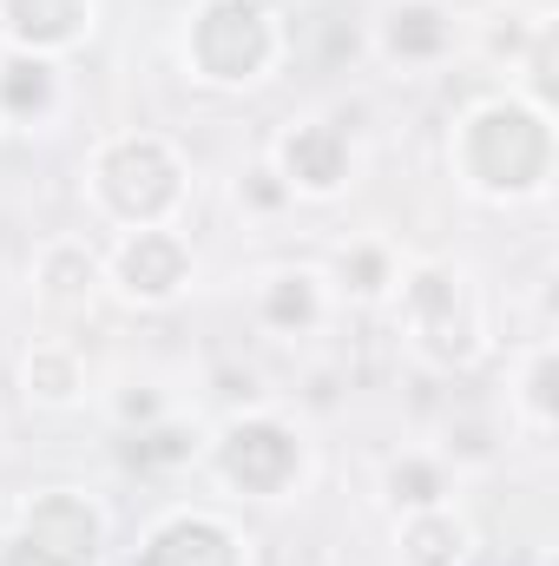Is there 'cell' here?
Returning <instances> with one entry per match:
<instances>
[{
    "label": "cell",
    "mask_w": 559,
    "mask_h": 566,
    "mask_svg": "<svg viewBox=\"0 0 559 566\" xmlns=\"http://www.w3.org/2000/svg\"><path fill=\"white\" fill-rule=\"evenodd\" d=\"M474 171L500 191H520L547 171V126L534 113H487L474 126V145H467Z\"/></svg>",
    "instance_id": "6da1fadb"
},
{
    "label": "cell",
    "mask_w": 559,
    "mask_h": 566,
    "mask_svg": "<svg viewBox=\"0 0 559 566\" xmlns=\"http://www.w3.org/2000/svg\"><path fill=\"white\" fill-rule=\"evenodd\" d=\"M264 53H271V33H264V13L251 0H218L198 20V60H204V73L244 80V73L264 66Z\"/></svg>",
    "instance_id": "7a4b0ae2"
},
{
    "label": "cell",
    "mask_w": 559,
    "mask_h": 566,
    "mask_svg": "<svg viewBox=\"0 0 559 566\" xmlns=\"http://www.w3.org/2000/svg\"><path fill=\"white\" fill-rule=\"evenodd\" d=\"M27 554L40 566H93L99 554V521L86 501L73 494H46L33 514H27Z\"/></svg>",
    "instance_id": "3957f363"
},
{
    "label": "cell",
    "mask_w": 559,
    "mask_h": 566,
    "mask_svg": "<svg viewBox=\"0 0 559 566\" xmlns=\"http://www.w3.org/2000/svg\"><path fill=\"white\" fill-rule=\"evenodd\" d=\"M106 191L119 198V211L158 218V211L178 198V171H171V158H165L151 139H133V145H119V151L106 158Z\"/></svg>",
    "instance_id": "277c9868"
},
{
    "label": "cell",
    "mask_w": 559,
    "mask_h": 566,
    "mask_svg": "<svg viewBox=\"0 0 559 566\" xmlns=\"http://www.w3.org/2000/svg\"><path fill=\"white\" fill-rule=\"evenodd\" d=\"M224 468H231V481H244L251 494H271V488L289 481V468H296V441H289L277 422H251L224 441Z\"/></svg>",
    "instance_id": "5b68a950"
},
{
    "label": "cell",
    "mask_w": 559,
    "mask_h": 566,
    "mask_svg": "<svg viewBox=\"0 0 559 566\" xmlns=\"http://www.w3.org/2000/svg\"><path fill=\"white\" fill-rule=\"evenodd\" d=\"M145 566H238V547L211 521H178L145 547Z\"/></svg>",
    "instance_id": "8992f818"
},
{
    "label": "cell",
    "mask_w": 559,
    "mask_h": 566,
    "mask_svg": "<svg viewBox=\"0 0 559 566\" xmlns=\"http://www.w3.org/2000/svg\"><path fill=\"white\" fill-rule=\"evenodd\" d=\"M289 171L303 178V185H336L342 178V133L336 126H316V133H296L289 139Z\"/></svg>",
    "instance_id": "52a82bcc"
},
{
    "label": "cell",
    "mask_w": 559,
    "mask_h": 566,
    "mask_svg": "<svg viewBox=\"0 0 559 566\" xmlns=\"http://www.w3.org/2000/svg\"><path fill=\"white\" fill-rule=\"evenodd\" d=\"M178 277H184V251H178L171 238H139V244L126 251V283H133V290H145V296L171 290Z\"/></svg>",
    "instance_id": "ba28073f"
},
{
    "label": "cell",
    "mask_w": 559,
    "mask_h": 566,
    "mask_svg": "<svg viewBox=\"0 0 559 566\" xmlns=\"http://www.w3.org/2000/svg\"><path fill=\"white\" fill-rule=\"evenodd\" d=\"M7 20L27 40H66L80 27V0H7Z\"/></svg>",
    "instance_id": "9c48e42d"
},
{
    "label": "cell",
    "mask_w": 559,
    "mask_h": 566,
    "mask_svg": "<svg viewBox=\"0 0 559 566\" xmlns=\"http://www.w3.org/2000/svg\"><path fill=\"white\" fill-rule=\"evenodd\" d=\"M389 40H395V53H441L447 27H441V13H434V7H409V13H395Z\"/></svg>",
    "instance_id": "30bf717a"
},
{
    "label": "cell",
    "mask_w": 559,
    "mask_h": 566,
    "mask_svg": "<svg viewBox=\"0 0 559 566\" xmlns=\"http://www.w3.org/2000/svg\"><path fill=\"white\" fill-rule=\"evenodd\" d=\"M46 66H33V60H20V66H7V80H0V99L13 106V113H40L46 106Z\"/></svg>",
    "instance_id": "8fae6325"
},
{
    "label": "cell",
    "mask_w": 559,
    "mask_h": 566,
    "mask_svg": "<svg viewBox=\"0 0 559 566\" xmlns=\"http://www.w3.org/2000/svg\"><path fill=\"white\" fill-rule=\"evenodd\" d=\"M409 560H415V566H447V560H454V527L421 521L415 534H409Z\"/></svg>",
    "instance_id": "7c38bea8"
},
{
    "label": "cell",
    "mask_w": 559,
    "mask_h": 566,
    "mask_svg": "<svg viewBox=\"0 0 559 566\" xmlns=\"http://www.w3.org/2000/svg\"><path fill=\"white\" fill-rule=\"evenodd\" d=\"M309 310H316V303H309V283L303 277L271 290V316H277V323H309Z\"/></svg>",
    "instance_id": "4fadbf2b"
},
{
    "label": "cell",
    "mask_w": 559,
    "mask_h": 566,
    "mask_svg": "<svg viewBox=\"0 0 559 566\" xmlns=\"http://www.w3.org/2000/svg\"><path fill=\"white\" fill-rule=\"evenodd\" d=\"M395 494H402V501H434V474H428V468H421V461H409V468H395Z\"/></svg>",
    "instance_id": "5bb4252c"
},
{
    "label": "cell",
    "mask_w": 559,
    "mask_h": 566,
    "mask_svg": "<svg viewBox=\"0 0 559 566\" xmlns=\"http://www.w3.org/2000/svg\"><path fill=\"white\" fill-rule=\"evenodd\" d=\"M184 448H191V441H184L178 428H158L151 441H139V448H133V454H139V461H178Z\"/></svg>",
    "instance_id": "9a60e30c"
},
{
    "label": "cell",
    "mask_w": 559,
    "mask_h": 566,
    "mask_svg": "<svg viewBox=\"0 0 559 566\" xmlns=\"http://www.w3.org/2000/svg\"><path fill=\"white\" fill-rule=\"evenodd\" d=\"M349 271H356V290H376V277H382V258H376V251H362Z\"/></svg>",
    "instance_id": "2e32d148"
},
{
    "label": "cell",
    "mask_w": 559,
    "mask_h": 566,
    "mask_svg": "<svg viewBox=\"0 0 559 566\" xmlns=\"http://www.w3.org/2000/svg\"><path fill=\"white\" fill-rule=\"evenodd\" d=\"M534 396H540V409H547V402H553V363H547V369H540V376H534Z\"/></svg>",
    "instance_id": "e0dca14e"
}]
</instances>
